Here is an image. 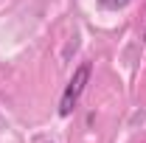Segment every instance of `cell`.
Listing matches in <instances>:
<instances>
[{"label": "cell", "instance_id": "obj_1", "mask_svg": "<svg viewBox=\"0 0 146 143\" xmlns=\"http://www.w3.org/2000/svg\"><path fill=\"white\" fill-rule=\"evenodd\" d=\"M90 73H93V65H90V62H82V65L73 70L70 81H68V87H65L62 98H59V115H62V118L73 115V109H76V104H79L84 87L90 84Z\"/></svg>", "mask_w": 146, "mask_h": 143}, {"label": "cell", "instance_id": "obj_2", "mask_svg": "<svg viewBox=\"0 0 146 143\" xmlns=\"http://www.w3.org/2000/svg\"><path fill=\"white\" fill-rule=\"evenodd\" d=\"M129 0H101V6L104 9H112V11H118V9H124Z\"/></svg>", "mask_w": 146, "mask_h": 143}, {"label": "cell", "instance_id": "obj_3", "mask_svg": "<svg viewBox=\"0 0 146 143\" xmlns=\"http://www.w3.org/2000/svg\"><path fill=\"white\" fill-rule=\"evenodd\" d=\"M143 45H146V28H143Z\"/></svg>", "mask_w": 146, "mask_h": 143}]
</instances>
